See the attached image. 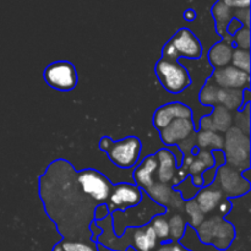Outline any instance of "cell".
<instances>
[{"label":"cell","mask_w":251,"mask_h":251,"mask_svg":"<svg viewBox=\"0 0 251 251\" xmlns=\"http://www.w3.org/2000/svg\"><path fill=\"white\" fill-rule=\"evenodd\" d=\"M39 196L63 239L92 242L90 227L98 203L81 190L70 162L56 159L49 164L39 178Z\"/></svg>","instance_id":"cell-1"},{"label":"cell","mask_w":251,"mask_h":251,"mask_svg":"<svg viewBox=\"0 0 251 251\" xmlns=\"http://www.w3.org/2000/svg\"><path fill=\"white\" fill-rule=\"evenodd\" d=\"M166 207L159 206L142 191V200L139 205L125 211H114L110 213L114 234L122 237L126 228L144 227L149 225L154 216L166 215Z\"/></svg>","instance_id":"cell-2"},{"label":"cell","mask_w":251,"mask_h":251,"mask_svg":"<svg viewBox=\"0 0 251 251\" xmlns=\"http://www.w3.org/2000/svg\"><path fill=\"white\" fill-rule=\"evenodd\" d=\"M98 146L107 153L114 166L122 169H130L136 166L142 150L141 141L136 136H127L118 141L104 136L100 140Z\"/></svg>","instance_id":"cell-3"},{"label":"cell","mask_w":251,"mask_h":251,"mask_svg":"<svg viewBox=\"0 0 251 251\" xmlns=\"http://www.w3.org/2000/svg\"><path fill=\"white\" fill-rule=\"evenodd\" d=\"M195 232L202 244L212 245L220 251L229 249L237 235L234 226L218 215L205 218Z\"/></svg>","instance_id":"cell-4"},{"label":"cell","mask_w":251,"mask_h":251,"mask_svg":"<svg viewBox=\"0 0 251 251\" xmlns=\"http://www.w3.org/2000/svg\"><path fill=\"white\" fill-rule=\"evenodd\" d=\"M226 163L239 172L250 169V137L232 126L225 136L222 149Z\"/></svg>","instance_id":"cell-5"},{"label":"cell","mask_w":251,"mask_h":251,"mask_svg":"<svg viewBox=\"0 0 251 251\" xmlns=\"http://www.w3.org/2000/svg\"><path fill=\"white\" fill-rule=\"evenodd\" d=\"M157 78L166 91L171 93H180L190 86L191 77L188 69L179 60L161 58L154 68Z\"/></svg>","instance_id":"cell-6"},{"label":"cell","mask_w":251,"mask_h":251,"mask_svg":"<svg viewBox=\"0 0 251 251\" xmlns=\"http://www.w3.org/2000/svg\"><path fill=\"white\" fill-rule=\"evenodd\" d=\"M243 91L218 87L210 77L199 93V102L203 105H221L229 112H239L243 107Z\"/></svg>","instance_id":"cell-7"},{"label":"cell","mask_w":251,"mask_h":251,"mask_svg":"<svg viewBox=\"0 0 251 251\" xmlns=\"http://www.w3.org/2000/svg\"><path fill=\"white\" fill-rule=\"evenodd\" d=\"M76 181L83 194L92 199L98 205L107 203L113 184L104 174L96 169H82L76 172Z\"/></svg>","instance_id":"cell-8"},{"label":"cell","mask_w":251,"mask_h":251,"mask_svg":"<svg viewBox=\"0 0 251 251\" xmlns=\"http://www.w3.org/2000/svg\"><path fill=\"white\" fill-rule=\"evenodd\" d=\"M213 184L229 200L245 195L250 191V180L243 176V172L227 163L218 167Z\"/></svg>","instance_id":"cell-9"},{"label":"cell","mask_w":251,"mask_h":251,"mask_svg":"<svg viewBox=\"0 0 251 251\" xmlns=\"http://www.w3.org/2000/svg\"><path fill=\"white\" fill-rule=\"evenodd\" d=\"M43 80L53 90L69 92L77 86L78 75L74 64L66 60L54 61L43 71Z\"/></svg>","instance_id":"cell-10"},{"label":"cell","mask_w":251,"mask_h":251,"mask_svg":"<svg viewBox=\"0 0 251 251\" xmlns=\"http://www.w3.org/2000/svg\"><path fill=\"white\" fill-rule=\"evenodd\" d=\"M142 200V190L135 184L119 183L113 185L109 199L107 201V208L109 215L114 211H125L135 207Z\"/></svg>","instance_id":"cell-11"},{"label":"cell","mask_w":251,"mask_h":251,"mask_svg":"<svg viewBox=\"0 0 251 251\" xmlns=\"http://www.w3.org/2000/svg\"><path fill=\"white\" fill-rule=\"evenodd\" d=\"M168 42L172 44L179 59L198 60L202 56V44L189 28H180Z\"/></svg>","instance_id":"cell-12"},{"label":"cell","mask_w":251,"mask_h":251,"mask_svg":"<svg viewBox=\"0 0 251 251\" xmlns=\"http://www.w3.org/2000/svg\"><path fill=\"white\" fill-rule=\"evenodd\" d=\"M210 78L215 85L222 88H233V90L250 88V74L244 73L232 65L215 69Z\"/></svg>","instance_id":"cell-13"},{"label":"cell","mask_w":251,"mask_h":251,"mask_svg":"<svg viewBox=\"0 0 251 251\" xmlns=\"http://www.w3.org/2000/svg\"><path fill=\"white\" fill-rule=\"evenodd\" d=\"M195 131V123L193 118H181L169 123L164 129L159 131V136L164 145L174 146L190 137Z\"/></svg>","instance_id":"cell-14"},{"label":"cell","mask_w":251,"mask_h":251,"mask_svg":"<svg viewBox=\"0 0 251 251\" xmlns=\"http://www.w3.org/2000/svg\"><path fill=\"white\" fill-rule=\"evenodd\" d=\"M181 118H193V110L184 103L172 102L159 107L154 112L152 122H153L154 127L161 131L169 123L176 119H181Z\"/></svg>","instance_id":"cell-15"},{"label":"cell","mask_w":251,"mask_h":251,"mask_svg":"<svg viewBox=\"0 0 251 251\" xmlns=\"http://www.w3.org/2000/svg\"><path fill=\"white\" fill-rule=\"evenodd\" d=\"M233 126V113L225 107L216 105L213 112L206 115L199 123V130L201 131L227 132Z\"/></svg>","instance_id":"cell-16"},{"label":"cell","mask_w":251,"mask_h":251,"mask_svg":"<svg viewBox=\"0 0 251 251\" xmlns=\"http://www.w3.org/2000/svg\"><path fill=\"white\" fill-rule=\"evenodd\" d=\"M154 154H156L157 163H158L156 171V181L171 185L174 176H176V171H178L176 156L168 149L158 150Z\"/></svg>","instance_id":"cell-17"},{"label":"cell","mask_w":251,"mask_h":251,"mask_svg":"<svg viewBox=\"0 0 251 251\" xmlns=\"http://www.w3.org/2000/svg\"><path fill=\"white\" fill-rule=\"evenodd\" d=\"M157 158L156 154L147 156L139 166L135 168L132 178H134L135 185L139 186L141 190L146 191L156 183V171H157Z\"/></svg>","instance_id":"cell-18"},{"label":"cell","mask_w":251,"mask_h":251,"mask_svg":"<svg viewBox=\"0 0 251 251\" xmlns=\"http://www.w3.org/2000/svg\"><path fill=\"white\" fill-rule=\"evenodd\" d=\"M216 164V159L211 151L199 150L195 156L185 154L183 167L186 168L189 176H202L207 169L213 168Z\"/></svg>","instance_id":"cell-19"},{"label":"cell","mask_w":251,"mask_h":251,"mask_svg":"<svg viewBox=\"0 0 251 251\" xmlns=\"http://www.w3.org/2000/svg\"><path fill=\"white\" fill-rule=\"evenodd\" d=\"M223 198H226V196L223 195L222 191L212 183L211 185L200 189L194 200L196 201L203 215H208V213L216 211L218 203L221 202Z\"/></svg>","instance_id":"cell-20"},{"label":"cell","mask_w":251,"mask_h":251,"mask_svg":"<svg viewBox=\"0 0 251 251\" xmlns=\"http://www.w3.org/2000/svg\"><path fill=\"white\" fill-rule=\"evenodd\" d=\"M234 49V44L232 41L228 39H222L213 44L208 50V61L215 69L225 68V66L230 65L232 61V54Z\"/></svg>","instance_id":"cell-21"},{"label":"cell","mask_w":251,"mask_h":251,"mask_svg":"<svg viewBox=\"0 0 251 251\" xmlns=\"http://www.w3.org/2000/svg\"><path fill=\"white\" fill-rule=\"evenodd\" d=\"M239 9H234V7H229L227 5L223 4L222 1L218 0L213 7L211 9L213 17H215L216 21V32L220 37H222L223 39H228V41H232V37L227 36V26L232 19H234L235 11Z\"/></svg>","instance_id":"cell-22"},{"label":"cell","mask_w":251,"mask_h":251,"mask_svg":"<svg viewBox=\"0 0 251 251\" xmlns=\"http://www.w3.org/2000/svg\"><path fill=\"white\" fill-rule=\"evenodd\" d=\"M158 245L159 242L151 226L146 225L135 228L131 248L136 251H154Z\"/></svg>","instance_id":"cell-23"},{"label":"cell","mask_w":251,"mask_h":251,"mask_svg":"<svg viewBox=\"0 0 251 251\" xmlns=\"http://www.w3.org/2000/svg\"><path fill=\"white\" fill-rule=\"evenodd\" d=\"M225 137L218 132L199 131L195 132V145L199 150L205 151H222Z\"/></svg>","instance_id":"cell-24"},{"label":"cell","mask_w":251,"mask_h":251,"mask_svg":"<svg viewBox=\"0 0 251 251\" xmlns=\"http://www.w3.org/2000/svg\"><path fill=\"white\" fill-rule=\"evenodd\" d=\"M169 226V238L171 242H180L188 229V222L181 213H166Z\"/></svg>","instance_id":"cell-25"},{"label":"cell","mask_w":251,"mask_h":251,"mask_svg":"<svg viewBox=\"0 0 251 251\" xmlns=\"http://www.w3.org/2000/svg\"><path fill=\"white\" fill-rule=\"evenodd\" d=\"M184 213H185L184 217L188 222V226H190V228H194V229H196L201 225V222L205 220V215L200 210V207H199V205L194 199L185 201V203H184Z\"/></svg>","instance_id":"cell-26"},{"label":"cell","mask_w":251,"mask_h":251,"mask_svg":"<svg viewBox=\"0 0 251 251\" xmlns=\"http://www.w3.org/2000/svg\"><path fill=\"white\" fill-rule=\"evenodd\" d=\"M149 225L151 226L152 229H153L159 244H161V243L171 242V238H169V226L166 215L154 216V217L150 221Z\"/></svg>","instance_id":"cell-27"},{"label":"cell","mask_w":251,"mask_h":251,"mask_svg":"<svg viewBox=\"0 0 251 251\" xmlns=\"http://www.w3.org/2000/svg\"><path fill=\"white\" fill-rule=\"evenodd\" d=\"M56 250L59 251H100L97 243L95 242H81V240H65L63 239L60 243L55 245Z\"/></svg>","instance_id":"cell-28"},{"label":"cell","mask_w":251,"mask_h":251,"mask_svg":"<svg viewBox=\"0 0 251 251\" xmlns=\"http://www.w3.org/2000/svg\"><path fill=\"white\" fill-rule=\"evenodd\" d=\"M230 65L239 69V70L244 71V73L250 74V50L249 49L235 48L234 47V49H233Z\"/></svg>","instance_id":"cell-29"},{"label":"cell","mask_w":251,"mask_h":251,"mask_svg":"<svg viewBox=\"0 0 251 251\" xmlns=\"http://www.w3.org/2000/svg\"><path fill=\"white\" fill-rule=\"evenodd\" d=\"M233 123L237 129L244 132L245 135L250 136V103L245 104L242 110L237 112V114L233 115Z\"/></svg>","instance_id":"cell-30"},{"label":"cell","mask_w":251,"mask_h":251,"mask_svg":"<svg viewBox=\"0 0 251 251\" xmlns=\"http://www.w3.org/2000/svg\"><path fill=\"white\" fill-rule=\"evenodd\" d=\"M232 43L235 48L249 49L250 50V27H242L232 37Z\"/></svg>","instance_id":"cell-31"},{"label":"cell","mask_w":251,"mask_h":251,"mask_svg":"<svg viewBox=\"0 0 251 251\" xmlns=\"http://www.w3.org/2000/svg\"><path fill=\"white\" fill-rule=\"evenodd\" d=\"M183 245L179 242H167L161 243L154 251H181Z\"/></svg>","instance_id":"cell-32"},{"label":"cell","mask_w":251,"mask_h":251,"mask_svg":"<svg viewBox=\"0 0 251 251\" xmlns=\"http://www.w3.org/2000/svg\"><path fill=\"white\" fill-rule=\"evenodd\" d=\"M216 210H217V213H216V215L221 216V217H225L227 213H229V211L232 210V203H230L229 199L223 198L222 200H221V202L218 203Z\"/></svg>","instance_id":"cell-33"},{"label":"cell","mask_w":251,"mask_h":251,"mask_svg":"<svg viewBox=\"0 0 251 251\" xmlns=\"http://www.w3.org/2000/svg\"><path fill=\"white\" fill-rule=\"evenodd\" d=\"M220 1L234 9H250V0H220Z\"/></svg>","instance_id":"cell-34"},{"label":"cell","mask_w":251,"mask_h":251,"mask_svg":"<svg viewBox=\"0 0 251 251\" xmlns=\"http://www.w3.org/2000/svg\"><path fill=\"white\" fill-rule=\"evenodd\" d=\"M107 216H109V211H108L107 205L102 203V205H98L95 208V221H100L104 220Z\"/></svg>","instance_id":"cell-35"},{"label":"cell","mask_w":251,"mask_h":251,"mask_svg":"<svg viewBox=\"0 0 251 251\" xmlns=\"http://www.w3.org/2000/svg\"><path fill=\"white\" fill-rule=\"evenodd\" d=\"M190 176L191 184H193L195 188L198 189L205 188V181H203L202 176Z\"/></svg>","instance_id":"cell-36"},{"label":"cell","mask_w":251,"mask_h":251,"mask_svg":"<svg viewBox=\"0 0 251 251\" xmlns=\"http://www.w3.org/2000/svg\"><path fill=\"white\" fill-rule=\"evenodd\" d=\"M184 19H185L186 21H194V20L196 19L195 10H193V9L186 10V11L184 12Z\"/></svg>","instance_id":"cell-37"},{"label":"cell","mask_w":251,"mask_h":251,"mask_svg":"<svg viewBox=\"0 0 251 251\" xmlns=\"http://www.w3.org/2000/svg\"><path fill=\"white\" fill-rule=\"evenodd\" d=\"M125 251H136V250H135V249H134V248L129 247V248H127V249H126V250H125Z\"/></svg>","instance_id":"cell-38"},{"label":"cell","mask_w":251,"mask_h":251,"mask_svg":"<svg viewBox=\"0 0 251 251\" xmlns=\"http://www.w3.org/2000/svg\"><path fill=\"white\" fill-rule=\"evenodd\" d=\"M181 251H193V250H190V249H188V248L183 247V249H181Z\"/></svg>","instance_id":"cell-39"},{"label":"cell","mask_w":251,"mask_h":251,"mask_svg":"<svg viewBox=\"0 0 251 251\" xmlns=\"http://www.w3.org/2000/svg\"><path fill=\"white\" fill-rule=\"evenodd\" d=\"M53 251H59V250H56V249H55V248H53Z\"/></svg>","instance_id":"cell-40"}]
</instances>
